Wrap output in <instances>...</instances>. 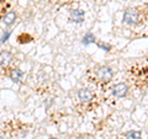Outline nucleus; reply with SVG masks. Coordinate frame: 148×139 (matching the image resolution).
I'll return each mask as SVG.
<instances>
[{"label": "nucleus", "instance_id": "f257e3e1", "mask_svg": "<svg viewBox=\"0 0 148 139\" xmlns=\"http://www.w3.org/2000/svg\"><path fill=\"white\" fill-rule=\"evenodd\" d=\"M140 20V12L136 9H127L123 14V22L126 25H135Z\"/></svg>", "mask_w": 148, "mask_h": 139}, {"label": "nucleus", "instance_id": "f03ea898", "mask_svg": "<svg viewBox=\"0 0 148 139\" xmlns=\"http://www.w3.org/2000/svg\"><path fill=\"white\" fill-rule=\"evenodd\" d=\"M96 76H98L99 80L104 81V82H108L114 76L112 69H111L110 67H100L98 70H96Z\"/></svg>", "mask_w": 148, "mask_h": 139}, {"label": "nucleus", "instance_id": "7ed1b4c3", "mask_svg": "<svg viewBox=\"0 0 148 139\" xmlns=\"http://www.w3.org/2000/svg\"><path fill=\"white\" fill-rule=\"evenodd\" d=\"M128 92V86L126 84H123V82H119L116 84L114 87H112V95L115 97H117V99H122L127 95Z\"/></svg>", "mask_w": 148, "mask_h": 139}, {"label": "nucleus", "instance_id": "20e7f679", "mask_svg": "<svg viewBox=\"0 0 148 139\" xmlns=\"http://www.w3.org/2000/svg\"><path fill=\"white\" fill-rule=\"evenodd\" d=\"M12 62V54L9 50H3L0 52V67L8 68Z\"/></svg>", "mask_w": 148, "mask_h": 139}, {"label": "nucleus", "instance_id": "39448f33", "mask_svg": "<svg viewBox=\"0 0 148 139\" xmlns=\"http://www.w3.org/2000/svg\"><path fill=\"white\" fill-rule=\"evenodd\" d=\"M78 99L80 100V102H90V101L94 99V95L89 89H80L78 91Z\"/></svg>", "mask_w": 148, "mask_h": 139}, {"label": "nucleus", "instance_id": "423d86ee", "mask_svg": "<svg viewBox=\"0 0 148 139\" xmlns=\"http://www.w3.org/2000/svg\"><path fill=\"white\" fill-rule=\"evenodd\" d=\"M84 17H85V14L80 9H74V10L71 11V21L72 22H75V24H82L84 21Z\"/></svg>", "mask_w": 148, "mask_h": 139}, {"label": "nucleus", "instance_id": "0eeeda50", "mask_svg": "<svg viewBox=\"0 0 148 139\" xmlns=\"http://www.w3.org/2000/svg\"><path fill=\"white\" fill-rule=\"evenodd\" d=\"M9 76H10L11 81H14L15 84H18V82L21 81V79L24 78V72H22L21 69H18V68H15V69H12V70L10 72Z\"/></svg>", "mask_w": 148, "mask_h": 139}, {"label": "nucleus", "instance_id": "6e6552de", "mask_svg": "<svg viewBox=\"0 0 148 139\" xmlns=\"http://www.w3.org/2000/svg\"><path fill=\"white\" fill-rule=\"evenodd\" d=\"M16 18H17L16 14L14 12V11H10V12H8V14H5V15H4L3 22H4V24H5L6 26H12L14 24H15Z\"/></svg>", "mask_w": 148, "mask_h": 139}, {"label": "nucleus", "instance_id": "1a4fd4ad", "mask_svg": "<svg viewBox=\"0 0 148 139\" xmlns=\"http://www.w3.org/2000/svg\"><path fill=\"white\" fill-rule=\"evenodd\" d=\"M82 42H83V44H84V46H89V44L95 42V36L92 33H86L84 37H83Z\"/></svg>", "mask_w": 148, "mask_h": 139}, {"label": "nucleus", "instance_id": "9d476101", "mask_svg": "<svg viewBox=\"0 0 148 139\" xmlns=\"http://www.w3.org/2000/svg\"><path fill=\"white\" fill-rule=\"evenodd\" d=\"M126 138L127 139H141L142 136H141V132H138V131H130L126 133Z\"/></svg>", "mask_w": 148, "mask_h": 139}, {"label": "nucleus", "instance_id": "9b49d317", "mask_svg": "<svg viewBox=\"0 0 148 139\" xmlns=\"http://www.w3.org/2000/svg\"><path fill=\"white\" fill-rule=\"evenodd\" d=\"M10 36H11V31H5L3 33V36L0 37V43H5L6 41L10 38Z\"/></svg>", "mask_w": 148, "mask_h": 139}, {"label": "nucleus", "instance_id": "f8f14e48", "mask_svg": "<svg viewBox=\"0 0 148 139\" xmlns=\"http://www.w3.org/2000/svg\"><path fill=\"white\" fill-rule=\"evenodd\" d=\"M98 47L100 49H103V50H106V52H109V50L111 49V46L108 44V43H104V42H99L98 43Z\"/></svg>", "mask_w": 148, "mask_h": 139}, {"label": "nucleus", "instance_id": "ddd939ff", "mask_svg": "<svg viewBox=\"0 0 148 139\" xmlns=\"http://www.w3.org/2000/svg\"><path fill=\"white\" fill-rule=\"evenodd\" d=\"M78 139H92L91 136H89V134H83V136H80Z\"/></svg>", "mask_w": 148, "mask_h": 139}, {"label": "nucleus", "instance_id": "4468645a", "mask_svg": "<svg viewBox=\"0 0 148 139\" xmlns=\"http://www.w3.org/2000/svg\"><path fill=\"white\" fill-rule=\"evenodd\" d=\"M49 139H57V138H49Z\"/></svg>", "mask_w": 148, "mask_h": 139}, {"label": "nucleus", "instance_id": "2eb2a0df", "mask_svg": "<svg viewBox=\"0 0 148 139\" xmlns=\"http://www.w3.org/2000/svg\"><path fill=\"white\" fill-rule=\"evenodd\" d=\"M0 139H4V138H3V137H0Z\"/></svg>", "mask_w": 148, "mask_h": 139}]
</instances>
